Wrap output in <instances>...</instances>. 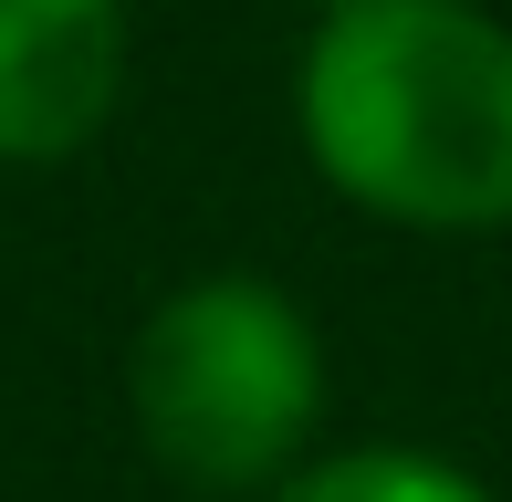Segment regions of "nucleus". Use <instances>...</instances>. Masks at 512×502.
<instances>
[{
	"instance_id": "obj_4",
	"label": "nucleus",
	"mask_w": 512,
	"mask_h": 502,
	"mask_svg": "<svg viewBox=\"0 0 512 502\" xmlns=\"http://www.w3.org/2000/svg\"><path fill=\"white\" fill-rule=\"evenodd\" d=\"M262 502H502L481 471L439 461V450H408V440H356V450H314L283 492Z\"/></svg>"
},
{
	"instance_id": "obj_2",
	"label": "nucleus",
	"mask_w": 512,
	"mask_h": 502,
	"mask_svg": "<svg viewBox=\"0 0 512 502\" xmlns=\"http://www.w3.org/2000/svg\"><path fill=\"white\" fill-rule=\"evenodd\" d=\"M324 335L262 272H199L157 293L126 346L136 450L199 502H262L314 461L324 429Z\"/></svg>"
},
{
	"instance_id": "obj_1",
	"label": "nucleus",
	"mask_w": 512,
	"mask_h": 502,
	"mask_svg": "<svg viewBox=\"0 0 512 502\" xmlns=\"http://www.w3.org/2000/svg\"><path fill=\"white\" fill-rule=\"evenodd\" d=\"M314 178L398 231H512V21L481 0H335L293 63Z\"/></svg>"
},
{
	"instance_id": "obj_5",
	"label": "nucleus",
	"mask_w": 512,
	"mask_h": 502,
	"mask_svg": "<svg viewBox=\"0 0 512 502\" xmlns=\"http://www.w3.org/2000/svg\"><path fill=\"white\" fill-rule=\"evenodd\" d=\"M304 11H335V0H304Z\"/></svg>"
},
{
	"instance_id": "obj_3",
	"label": "nucleus",
	"mask_w": 512,
	"mask_h": 502,
	"mask_svg": "<svg viewBox=\"0 0 512 502\" xmlns=\"http://www.w3.org/2000/svg\"><path fill=\"white\" fill-rule=\"evenodd\" d=\"M126 0H0V168H63L126 105Z\"/></svg>"
}]
</instances>
